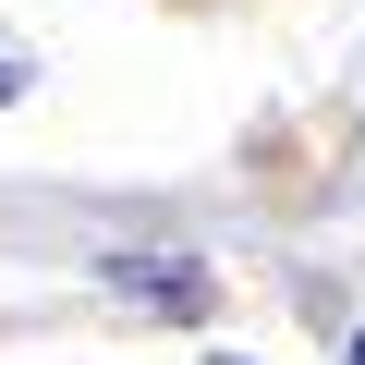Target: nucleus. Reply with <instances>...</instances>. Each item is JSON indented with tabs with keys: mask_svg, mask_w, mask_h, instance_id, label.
I'll return each instance as SVG.
<instances>
[{
	"mask_svg": "<svg viewBox=\"0 0 365 365\" xmlns=\"http://www.w3.org/2000/svg\"><path fill=\"white\" fill-rule=\"evenodd\" d=\"M353 365H365V329H353Z\"/></svg>",
	"mask_w": 365,
	"mask_h": 365,
	"instance_id": "7ed1b4c3",
	"label": "nucleus"
},
{
	"mask_svg": "<svg viewBox=\"0 0 365 365\" xmlns=\"http://www.w3.org/2000/svg\"><path fill=\"white\" fill-rule=\"evenodd\" d=\"M110 280H122V292H146V304H170V317H207V268H158V256H110Z\"/></svg>",
	"mask_w": 365,
	"mask_h": 365,
	"instance_id": "f257e3e1",
	"label": "nucleus"
},
{
	"mask_svg": "<svg viewBox=\"0 0 365 365\" xmlns=\"http://www.w3.org/2000/svg\"><path fill=\"white\" fill-rule=\"evenodd\" d=\"M25 86H37V49H25V37H0V110H13Z\"/></svg>",
	"mask_w": 365,
	"mask_h": 365,
	"instance_id": "f03ea898",
	"label": "nucleus"
}]
</instances>
